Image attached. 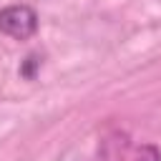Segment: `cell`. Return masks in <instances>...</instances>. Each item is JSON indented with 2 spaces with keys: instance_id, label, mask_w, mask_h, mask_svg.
Wrapping results in <instances>:
<instances>
[{
  "instance_id": "obj_1",
  "label": "cell",
  "mask_w": 161,
  "mask_h": 161,
  "mask_svg": "<svg viewBox=\"0 0 161 161\" xmlns=\"http://www.w3.org/2000/svg\"><path fill=\"white\" fill-rule=\"evenodd\" d=\"M106 161H161V151L151 143H133L126 133H111L103 141Z\"/></svg>"
},
{
  "instance_id": "obj_2",
  "label": "cell",
  "mask_w": 161,
  "mask_h": 161,
  "mask_svg": "<svg viewBox=\"0 0 161 161\" xmlns=\"http://www.w3.org/2000/svg\"><path fill=\"white\" fill-rule=\"evenodd\" d=\"M38 30V13L30 5H8L0 10V33L15 38V40H28Z\"/></svg>"
}]
</instances>
